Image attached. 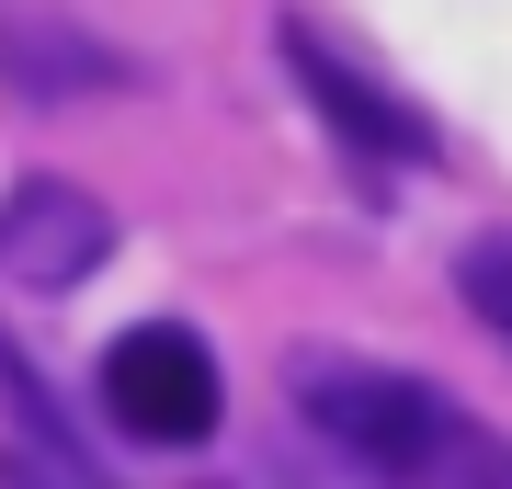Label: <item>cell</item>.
Instances as JSON below:
<instances>
[{"label":"cell","mask_w":512,"mask_h":489,"mask_svg":"<svg viewBox=\"0 0 512 489\" xmlns=\"http://www.w3.org/2000/svg\"><path fill=\"white\" fill-rule=\"evenodd\" d=\"M296 410L308 433L365 467L376 489H512V444L478 433L467 410H444L421 376L365 353H296Z\"/></svg>","instance_id":"1"},{"label":"cell","mask_w":512,"mask_h":489,"mask_svg":"<svg viewBox=\"0 0 512 489\" xmlns=\"http://www.w3.org/2000/svg\"><path fill=\"white\" fill-rule=\"evenodd\" d=\"M103 421L126 444H160V455H183V444H205L228 421V376H217V353H205V330H183V319H137L126 342L103 353Z\"/></svg>","instance_id":"2"},{"label":"cell","mask_w":512,"mask_h":489,"mask_svg":"<svg viewBox=\"0 0 512 489\" xmlns=\"http://www.w3.org/2000/svg\"><path fill=\"white\" fill-rule=\"evenodd\" d=\"M103 251H114V217H103V194H80L69 171H23L12 194H0V273H12L23 296L92 285Z\"/></svg>","instance_id":"3"},{"label":"cell","mask_w":512,"mask_h":489,"mask_svg":"<svg viewBox=\"0 0 512 489\" xmlns=\"http://www.w3.org/2000/svg\"><path fill=\"white\" fill-rule=\"evenodd\" d=\"M285 69H296V80L319 91V114L342 126V148H376V160H433V137H421V114H399V103H387L376 80H353L342 57H330V46L308 35V23H285Z\"/></svg>","instance_id":"4"},{"label":"cell","mask_w":512,"mask_h":489,"mask_svg":"<svg viewBox=\"0 0 512 489\" xmlns=\"http://www.w3.org/2000/svg\"><path fill=\"white\" fill-rule=\"evenodd\" d=\"M137 69L114 46H92L80 23H0V91H23V103H80V91H126Z\"/></svg>","instance_id":"5"},{"label":"cell","mask_w":512,"mask_h":489,"mask_svg":"<svg viewBox=\"0 0 512 489\" xmlns=\"http://www.w3.org/2000/svg\"><path fill=\"white\" fill-rule=\"evenodd\" d=\"M467 308L512 342V251H467Z\"/></svg>","instance_id":"6"},{"label":"cell","mask_w":512,"mask_h":489,"mask_svg":"<svg viewBox=\"0 0 512 489\" xmlns=\"http://www.w3.org/2000/svg\"><path fill=\"white\" fill-rule=\"evenodd\" d=\"M46 489H92V467L80 455H46Z\"/></svg>","instance_id":"7"}]
</instances>
